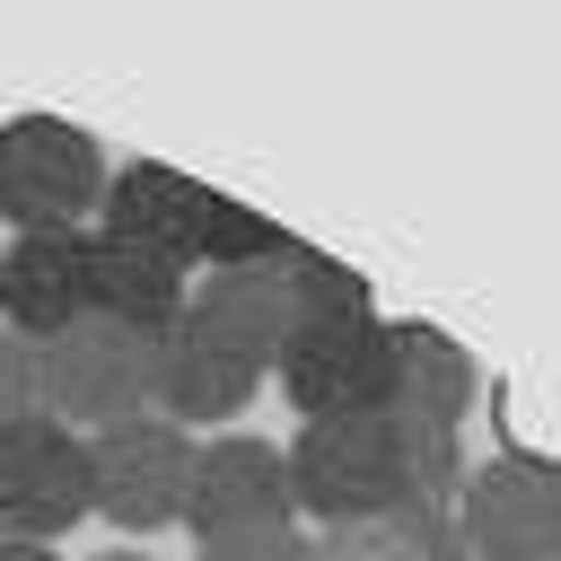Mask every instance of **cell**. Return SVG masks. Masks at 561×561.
<instances>
[{
    "mask_svg": "<svg viewBox=\"0 0 561 561\" xmlns=\"http://www.w3.org/2000/svg\"><path fill=\"white\" fill-rule=\"evenodd\" d=\"M289 517H316L324 526H359V517H386L403 500L394 482V421L386 412H359V421H307L289 447Z\"/></svg>",
    "mask_w": 561,
    "mask_h": 561,
    "instance_id": "3957f363",
    "label": "cell"
},
{
    "mask_svg": "<svg viewBox=\"0 0 561 561\" xmlns=\"http://www.w3.org/2000/svg\"><path fill=\"white\" fill-rule=\"evenodd\" d=\"M105 561H140V552H105Z\"/></svg>",
    "mask_w": 561,
    "mask_h": 561,
    "instance_id": "7402d4cb",
    "label": "cell"
},
{
    "mask_svg": "<svg viewBox=\"0 0 561 561\" xmlns=\"http://www.w3.org/2000/svg\"><path fill=\"white\" fill-rule=\"evenodd\" d=\"M456 526L473 561H561V465L491 456L456 491Z\"/></svg>",
    "mask_w": 561,
    "mask_h": 561,
    "instance_id": "8992f818",
    "label": "cell"
},
{
    "mask_svg": "<svg viewBox=\"0 0 561 561\" xmlns=\"http://www.w3.org/2000/svg\"><path fill=\"white\" fill-rule=\"evenodd\" d=\"M316 561H394V552H386L377 517H359V526H324L316 535Z\"/></svg>",
    "mask_w": 561,
    "mask_h": 561,
    "instance_id": "ffe728a7",
    "label": "cell"
},
{
    "mask_svg": "<svg viewBox=\"0 0 561 561\" xmlns=\"http://www.w3.org/2000/svg\"><path fill=\"white\" fill-rule=\"evenodd\" d=\"M0 561H61V552H53V543H9V535H0Z\"/></svg>",
    "mask_w": 561,
    "mask_h": 561,
    "instance_id": "44dd1931",
    "label": "cell"
},
{
    "mask_svg": "<svg viewBox=\"0 0 561 561\" xmlns=\"http://www.w3.org/2000/svg\"><path fill=\"white\" fill-rule=\"evenodd\" d=\"M202 561H316V535L289 517V526H245V535H210Z\"/></svg>",
    "mask_w": 561,
    "mask_h": 561,
    "instance_id": "d6986e66",
    "label": "cell"
},
{
    "mask_svg": "<svg viewBox=\"0 0 561 561\" xmlns=\"http://www.w3.org/2000/svg\"><path fill=\"white\" fill-rule=\"evenodd\" d=\"M263 394V368L245 351H228L219 333H202L193 316H175L158 333V421H237Z\"/></svg>",
    "mask_w": 561,
    "mask_h": 561,
    "instance_id": "30bf717a",
    "label": "cell"
},
{
    "mask_svg": "<svg viewBox=\"0 0 561 561\" xmlns=\"http://www.w3.org/2000/svg\"><path fill=\"white\" fill-rule=\"evenodd\" d=\"M193 430L175 421H123V430H96L88 438V517L123 526V535H167L184 526V500H193Z\"/></svg>",
    "mask_w": 561,
    "mask_h": 561,
    "instance_id": "277c9868",
    "label": "cell"
},
{
    "mask_svg": "<svg viewBox=\"0 0 561 561\" xmlns=\"http://www.w3.org/2000/svg\"><path fill=\"white\" fill-rule=\"evenodd\" d=\"M280 280H289L298 324H351V316H377V307H368V280H359L342 254H316V245H298V237H280Z\"/></svg>",
    "mask_w": 561,
    "mask_h": 561,
    "instance_id": "2e32d148",
    "label": "cell"
},
{
    "mask_svg": "<svg viewBox=\"0 0 561 561\" xmlns=\"http://www.w3.org/2000/svg\"><path fill=\"white\" fill-rule=\"evenodd\" d=\"M18 421H44V342L0 324V430Z\"/></svg>",
    "mask_w": 561,
    "mask_h": 561,
    "instance_id": "ac0fdd59",
    "label": "cell"
},
{
    "mask_svg": "<svg viewBox=\"0 0 561 561\" xmlns=\"http://www.w3.org/2000/svg\"><path fill=\"white\" fill-rule=\"evenodd\" d=\"M88 517V438L61 421H18L0 430V535L9 543H53Z\"/></svg>",
    "mask_w": 561,
    "mask_h": 561,
    "instance_id": "52a82bcc",
    "label": "cell"
},
{
    "mask_svg": "<svg viewBox=\"0 0 561 561\" xmlns=\"http://www.w3.org/2000/svg\"><path fill=\"white\" fill-rule=\"evenodd\" d=\"M193 543L210 535H245V526H289V465L272 438H210L193 456V500H184Z\"/></svg>",
    "mask_w": 561,
    "mask_h": 561,
    "instance_id": "ba28073f",
    "label": "cell"
},
{
    "mask_svg": "<svg viewBox=\"0 0 561 561\" xmlns=\"http://www.w3.org/2000/svg\"><path fill=\"white\" fill-rule=\"evenodd\" d=\"M386 421H394V482H403V500H412V508H456V491H465V473H473L465 430L403 421V412H386Z\"/></svg>",
    "mask_w": 561,
    "mask_h": 561,
    "instance_id": "9a60e30c",
    "label": "cell"
},
{
    "mask_svg": "<svg viewBox=\"0 0 561 561\" xmlns=\"http://www.w3.org/2000/svg\"><path fill=\"white\" fill-rule=\"evenodd\" d=\"M158 412V333H131L114 316H79L44 342V421L96 438Z\"/></svg>",
    "mask_w": 561,
    "mask_h": 561,
    "instance_id": "6da1fadb",
    "label": "cell"
},
{
    "mask_svg": "<svg viewBox=\"0 0 561 561\" xmlns=\"http://www.w3.org/2000/svg\"><path fill=\"white\" fill-rule=\"evenodd\" d=\"M272 368H280V394L298 403V421H359V412H386L394 333H386V316L298 324V342H289Z\"/></svg>",
    "mask_w": 561,
    "mask_h": 561,
    "instance_id": "5b68a950",
    "label": "cell"
},
{
    "mask_svg": "<svg viewBox=\"0 0 561 561\" xmlns=\"http://www.w3.org/2000/svg\"><path fill=\"white\" fill-rule=\"evenodd\" d=\"M114 158L96 149V131L61 123V114H18L0 123V219L18 237H53V228H88L105 202Z\"/></svg>",
    "mask_w": 561,
    "mask_h": 561,
    "instance_id": "7a4b0ae2",
    "label": "cell"
},
{
    "mask_svg": "<svg viewBox=\"0 0 561 561\" xmlns=\"http://www.w3.org/2000/svg\"><path fill=\"white\" fill-rule=\"evenodd\" d=\"M193 219H202V184L158 167V158H131L105 175V202H96V237H123L175 272H193Z\"/></svg>",
    "mask_w": 561,
    "mask_h": 561,
    "instance_id": "8fae6325",
    "label": "cell"
},
{
    "mask_svg": "<svg viewBox=\"0 0 561 561\" xmlns=\"http://www.w3.org/2000/svg\"><path fill=\"white\" fill-rule=\"evenodd\" d=\"M377 535H386V552H394V561H473V552H465L456 508H412V500H394V508L377 517Z\"/></svg>",
    "mask_w": 561,
    "mask_h": 561,
    "instance_id": "e0dca14e",
    "label": "cell"
},
{
    "mask_svg": "<svg viewBox=\"0 0 561 561\" xmlns=\"http://www.w3.org/2000/svg\"><path fill=\"white\" fill-rule=\"evenodd\" d=\"M79 316H96V298H88V228L9 237V254H0V324L26 333V342H53Z\"/></svg>",
    "mask_w": 561,
    "mask_h": 561,
    "instance_id": "9c48e42d",
    "label": "cell"
},
{
    "mask_svg": "<svg viewBox=\"0 0 561 561\" xmlns=\"http://www.w3.org/2000/svg\"><path fill=\"white\" fill-rule=\"evenodd\" d=\"M184 289H193V272H175V263H158L140 245L88 228V298H96V316H114L131 333H167L184 316Z\"/></svg>",
    "mask_w": 561,
    "mask_h": 561,
    "instance_id": "4fadbf2b",
    "label": "cell"
},
{
    "mask_svg": "<svg viewBox=\"0 0 561 561\" xmlns=\"http://www.w3.org/2000/svg\"><path fill=\"white\" fill-rule=\"evenodd\" d=\"M184 316L202 333H219L228 351H245L254 368H272L298 342V307H289V280H280V254L272 263H237V272H202L184 289Z\"/></svg>",
    "mask_w": 561,
    "mask_h": 561,
    "instance_id": "7c38bea8",
    "label": "cell"
},
{
    "mask_svg": "<svg viewBox=\"0 0 561 561\" xmlns=\"http://www.w3.org/2000/svg\"><path fill=\"white\" fill-rule=\"evenodd\" d=\"M386 333H394V386H386V412L465 430V412H473V394H482L473 359H465L447 333H430V324H386Z\"/></svg>",
    "mask_w": 561,
    "mask_h": 561,
    "instance_id": "5bb4252c",
    "label": "cell"
}]
</instances>
